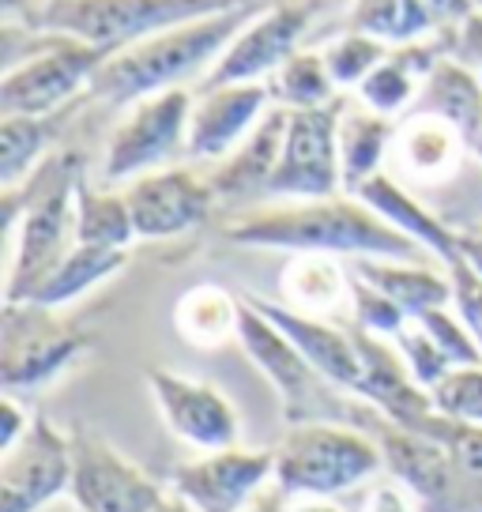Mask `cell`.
Listing matches in <instances>:
<instances>
[{
  "mask_svg": "<svg viewBox=\"0 0 482 512\" xmlns=\"http://www.w3.org/2000/svg\"><path fill=\"white\" fill-rule=\"evenodd\" d=\"M49 117H0V185L16 189L49 159Z\"/></svg>",
  "mask_w": 482,
  "mask_h": 512,
  "instance_id": "cell-32",
  "label": "cell"
},
{
  "mask_svg": "<svg viewBox=\"0 0 482 512\" xmlns=\"http://www.w3.org/2000/svg\"><path fill=\"white\" fill-rule=\"evenodd\" d=\"M471 151H475V155H479V162H482V128H479V136L471 140Z\"/></svg>",
  "mask_w": 482,
  "mask_h": 512,
  "instance_id": "cell-49",
  "label": "cell"
},
{
  "mask_svg": "<svg viewBox=\"0 0 482 512\" xmlns=\"http://www.w3.org/2000/svg\"><path fill=\"white\" fill-rule=\"evenodd\" d=\"M317 12H321V0H279L260 8L238 31V38L223 49V57L211 64L200 87L264 83L279 64H287L302 49V34L309 31Z\"/></svg>",
  "mask_w": 482,
  "mask_h": 512,
  "instance_id": "cell-11",
  "label": "cell"
},
{
  "mask_svg": "<svg viewBox=\"0 0 482 512\" xmlns=\"http://www.w3.org/2000/svg\"><path fill=\"white\" fill-rule=\"evenodd\" d=\"M155 512H196V509L189 505V501H181V497H177L174 490H170V494H166L159 501V509H155Z\"/></svg>",
  "mask_w": 482,
  "mask_h": 512,
  "instance_id": "cell-48",
  "label": "cell"
},
{
  "mask_svg": "<svg viewBox=\"0 0 482 512\" xmlns=\"http://www.w3.org/2000/svg\"><path fill=\"white\" fill-rule=\"evenodd\" d=\"M479 234H482V230H479Z\"/></svg>",
  "mask_w": 482,
  "mask_h": 512,
  "instance_id": "cell-51",
  "label": "cell"
},
{
  "mask_svg": "<svg viewBox=\"0 0 482 512\" xmlns=\"http://www.w3.org/2000/svg\"><path fill=\"white\" fill-rule=\"evenodd\" d=\"M362 512H415V509H411V497L403 494L400 486H377V490H370Z\"/></svg>",
  "mask_w": 482,
  "mask_h": 512,
  "instance_id": "cell-44",
  "label": "cell"
},
{
  "mask_svg": "<svg viewBox=\"0 0 482 512\" xmlns=\"http://www.w3.org/2000/svg\"><path fill=\"white\" fill-rule=\"evenodd\" d=\"M392 347L400 351L403 366L411 369V377H415L426 392H430V388H434V384L452 369L449 354L437 347L434 339H430V332H426L418 320H407V328H400V332H396Z\"/></svg>",
  "mask_w": 482,
  "mask_h": 512,
  "instance_id": "cell-36",
  "label": "cell"
},
{
  "mask_svg": "<svg viewBox=\"0 0 482 512\" xmlns=\"http://www.w3.org/2000/svg\"><path fill=\"white\" fill-rule=\"evenodd\" d=\"M445 272H449V283H452V309L471 328V336H475V343H479L482 351V275L467 264L464 253L452 256L449 264H445Z\"/></svg>",
  "mask_w": 482,
  "mask_h": 512,
  "instance_id": "cell-39",
  "label": "cell"
},
{
  "mask_svg": "<svg viewBox=\"0 0 482 512\" xmlns=\"http://www.w3.org/2000/svg\"><path fill=\"white\" fill-rule=\"evenodd\" d=\"M388 53H392V46H385V42L373 38V34L343 31L336 42H328L324 64H328V72H332V80H336L339 91H358V83L366 80Z\"/></svg>",
  "mask_w": 482,
  "mask_h": 512,
  "instance_id": "cell-34",
  "label": "cell"
},
{
  "mask_svg": "<svg viewBox=\"0 0 482 512\" xmlns=\"http://www.w3.org/2000/svg\"><path fill=\"white\" fill-rule=\"evenodd\" d=\"M351 313H354V324H358L362 332L381 336V339H396V332L407 328V320H411L388 294H381V290L370 287V283L358 279V275L351 279Z\"/></svg>",
  "mask_w": 482,
  "mask_h": 512,
  "instance_id": "cell-37",
  "label": "cell"
},
{
  "mask_svg": "<svg viewBox=\"0 0 482 512\" xmlns=\"http://www.w3.org/2000/svg\"><path fill=\"white\" fill-rule=\"evenodd\" d=\"M147 388L155 396L166 430L196 452L234 448L241 437V422L234 403L208 381H196L174 369H147Z\"/></svg>",
  "mask_w": 482,
  "mask_h": 512,
  "instance_id": "cell-15",
  "label": "cell"
},
{
  "mask_svg": "<svg viewBox=\"0 0 482 512\" xmlns=\"http://www.w3.org/2000/svg\"><path fill=\"white\" fill-rule=\"evenodd\" d=\"M268 95H272V106L279 110H321V106H332L339 98V87L324 64V53H313V49H298L287 64H279L272 76L264 80Z\"/></svg>",
  "mask_w": 482,
  "mask_h": 512,
  "instance_id": "cell-29",
  "label": "cell"
},
{
  "mask_svg": "<svg viewBox=\"0 0 482 512\" xmlns=\"http://www.w3.org/2000/svg\"><path fill=\"white\" fill-rule=\"evenodd\" d=\"M125 200H129L132 223H136V238L144 241L189 234L219 204L208 177H200L189 166H166V170L136 177L125 189Z\"/></svg>",
  "mask_w": 482,
  "mask_h": 512,
  "instance_id": "cell-16",
  "label": "cell"
},
{
  "mask_svg": "<svg viewBox=\"0 0 482 512\" xmlns=\"http://www.w3.org/2000/svg\"><path fill=\"white\" fill-rule=\"evenodd\" d=\"M351 279L354 275L339 264V256L294 253L279 275V294L294 313L328 320L343 305H351Z\"/></svg>",
  "mask_w": 482,
  "mask_h": 512,
  "instance_id": "cell-24",
  "label": "cell"
},
{
  "mask_svg": "<svg viewBox=\"0 0 482 512\" xmlns=\"http://www.w3.org/2000/svg\"><path fill=\"white\" fill-rule=\"evenodd\" d=\"M351 272L366 279L370 287L388 294L407 317L415 320L430 309L452 305L449 272H437L422 260H392V256H358L351 260Z\"/></svg>",
  "mask_w": 482,
  "mask_h": 512,
  "instance_id": "cell-23",
  "label": "cell"
},
{
  "mask_svg": "<svg viewBox=\"0 0 482 512\" xmlns=\"http://www.w3.org/2000/svg\"><path fill=\"white\" fill-rule=\"evenodd\" d=\"M339 170H343V192L358 196V189L373 181L377 174H385L381 166L392 155L396 144V125L392 117L366 110L362 102L358 106H343L339 117Z\"/></svg>",
  "mask_w": 482,
  "mask_h": 512,
  "instance_id": "cell-25",
  "label": "cell"
},
{
  "mask_svg": "<svg viewBox=\"0 0 482 512\" xmlns=\"http://www.w3.org/2000/svg\"><path fill=\"white\" fill-rule=\"evenodd\" d=\"M441 42H445L452 61H460L464 68H471L482 83V12H471L460 27L441 31Z\"/></svg>",
  "mask_w": 482,
  "mask_h": 512,
  "instance_id": "cell-41",
  "label": "cell"
},
{
  "mask_svg": "<svg viewBox=\"0 0 482 512\" xmlns=\"http://www.w3.org/2000/svg\"><path fill=\"white\" fill-rule=\"evenodd\" d=\"M415 320L426 328V332H430V339H434L437 347L449 354L452 366H482L479 343H475L471 328L460 320V313H456L452 305L430 309V313H422V317H415Z\"/></svg>",
  "mask_w": 482,
  "mask_h": 512,
  "instance_id": "cell-38",
  "label": "cell"
},
{
  "mask_svg": "<svg viewBox=\"0 0 482 512\" xmlns=\"http://www.w3.org/2000/svg\"><path fill=\"white\" fill-rule=\"evenodd\" d=\"M418 87H422V76L403 61L396 49H392L385 61L377 64L370 76L358 83L354 95H358V102H362L366 110L381 113V117H396V113L415 106Z\"/></svg>",
  "mask_w": 482,
  "mask_h": 512,
  "instance_id": "cell-33",
  "label": "cell"
},
{
  "mask_svg": "<svg viewBox=\"0 0 482 512\" xmlns=\"http://www.w3.org/2000/svg\"><path fill=\"white\" fill-rule=\"evenodd\" d=\"M80 155H49L23 185L4 189V223L12 238V264L4 302H31L46 275L65 260L76 238V189H80Z\"/></svg>",
  "mask_w": 482,
  "mask_h": 512,
  "instance_id": "cell-3",
  "label": "cell"
},
{
  "mask_svg": "<svg viewBox=\"0 0 482 512\" xmlns=\"http://www.w3.org/2000/svg\"><path fill=\"white\" fill-rule=\"evenodd\" d=\"M287 509H290V497L272 482V486H264V490H260L241 512H287Z\"/></svg>",
  "mask_w": 482,
  "mask_h": 512,
  "instance_id": "cell-45",
  "label": "cell"
},
{
  "mask_svg": "<svg viewBox=\"0 0 482 512\" xmlns=\"http://www.w3.org/2000/svg\"><path fill=\"white\" fill-rule=\"evenodd\" d=\"M34 415H23V407L16 403V396H4L0 400V452H8V448H16L27 430H31Z\"/></svg>",
  "mask_w": 482,
  "mask_h": 512,
  "instance_id": "cell-43",
  "label": "cell"
},
{
  "mask_svg": "<svg viewBox=\"0 0 482 512\" xmlns=\"http://www.w3.org/2000/svg\"><path fill=\"white\" fill-rule=\"evenodd\" d=\"M358 200L370 204L381 219H388V223L396 226V230H403L411 241H418L441 268L460 253V230H452V226L441 223L426 204H418L396 177L377 174L373 181H366V185L358 189Z\"/></svg>",
  "mask_w": 482,
  "mask_h": 512,
  "instance_id": "cell-22",
  "label": "cell"
},
{
  "mask_svg": "<svg viewBox=\"0 0 482 512\" xmlns=\"http://www.w3.org/2000/svg\"><path fill=\"white\" fill-rule=\"evenodd\" d=\"M268 110H272V95L264 83L200 87L189 113V159L223 162L264 121Z\"/></svg>",
  "mask_w": 482,
  "mask_h": 512,
  "instance_id": "cell-17",
  "label": "cell"
},
{
  "mask_svg": "<svg viewBox=\"0 0 482 512\" xmlns=\"http://www.w3.org/2000/svg\"><path fill=\"white\" fill-rule=\"evenodd\" d=\"M437 415L464 426H482V366H452L430 388Z\"/></svg>",
  "mask_w": 482,
  "mask_h": 512,
  "instance_id": "cell-35",
  "label": "cell"
},
{
  "mask_svg": "<svg viewBox=\"0 0 482 512\" xmlns=\"http://www.w3.org/2000/svg\"><path fill=\"white\" fill-rule=\"evenodd\" d=\"M287 121L290 110L272 106L264 113V121L211 170L208 181L219 204H253V200L268 196L272 174L283 155V140H287Z\"/></svg>",
  "mask_w": 482,
  "mask_h": 512,
  "instance_id": "cell-20",
  "label": "cell"
},
{
  "mask_svg": "<svg viewBox=\"0 0 482 512\" xmlns=\"http://www.w3.org/2000/svg\"><path fill=\"white\" fill-rule=\"evenodd\" d=\"M441 445L456 456V464L467 479H482V426H464V422H449L441 430Z\"/></svg>",
  "mask_w": 482,
  "mask_h": 512,
  "instance_id": "cell-40",
  "label": "cell"
},
{
  "mask_svg": "<svg viewBox=\"0 0 482 512\" xmlns=\"http://www.w3.org/2000/svg\"><path fill=\"white\" fill-rule=\"evenodd\" d=\"M347 98L339 95L321 110H294L287 121L283 155L264 200H324L343 192L339 170V117Z\"/></svg>",
  "mask_w": 482,
  "mask_h": 512,
  "instance_id": "cell-10",
  "label": "cell"
},
{
  "mask_svg": "<svg viewBox=\"0 0 482 512\" xmlns=\"http://www.w3.org/2000/svg\"><path fill=\"white\" fill-rule=\"evenodd\" d=\"M106 53L68 34L27 27V53L0 76V117H53L80 91H91Z\"/></svg>",
  "mask_w": 482,
  "mask_h": 512,
  "instance_id": "cell-6",
  "label": "cell"
},
{
  "mask_svg": "<svg viewBox=\"0 0 482 512\" xmlns=\"http://www.w3.org/2000/svg\"><path fill=\"white\" fill-rule=\"evenodd\" d=\"M373 437L381 445L385 467L403 482V490H411L430 509L445 505L456 494V482L467 479L449 448L434 441V437H426V433L392 426L388 418L377 415V433Z\"/></svg>",
  "mask_w": 482,
  "mask_h": 512,
  "instance_id": "cell-18",
  "label": "cell"
},
{
  "mask_svg": "<svg viewBox=\"0 0 482 512\" xmlns=\"http://www.w3.org/2000/svg\"><path fill=\"white\" fill-rule=\"evenodd\" d=\"M91 336L57 317V309L38 302H4L0 328V384L8 396L46 388L57 381L83 351Z\"/></svg>",
  "mask_w": 482,
  "mask_h": 512,
  "instance_id": "cell-7",
  "label": "cell"
},
{
  "mask_svg": "<svg viewBox=\"0 0 482 512\" xmlns=\"http://www.w3.org/2000/svg\"><path fill=\"white\" fill-rule=\"evenodd\" d=\"M287 512H343V509L332 505V497H290Z\"/></svg>",
  "mask_w": 482,
  "mask_h": 512,
  "instance_id": "cell-46",
  "label": "cell"
},
{
  "mask_svg": "<svg viewBox=\"0 0 482 512\" xmlns=\"http://www.w3.org/2000/svg\"><path fill=\"white\" fill-rule=\"evenodd\" d=\"M411 113H422V117H441L449 121L452 128L464 132V140L471 144L482 128V83L479 76L464 68L460 61H437V68L422 80L418 87V98Z\"/></svg>",
  "mask_w": 482,
  "mask_h": 512,
  "instance_id": "cell-26",
  "label": "cell"
},
{
  "mask_svg": "<svg viewBox=\"0 0 482 512\" xmlns=\"http://www.w3.org/2000/svg\"><path fill=\"white\" fill-rule=\"evenodd\" d=\"M264 4L245 0L238 8H226L219 16H204L193 23H181L170 31H159L132 42V46L110 53L98 68L95 83L87 95L106 106H136L151 95L177 91L193 76H208L211 64L223 57V49L238 38V31L257 16Z\"/></svg>",
  "mask_w": 482,
  "mask_h": 512,
  "instance_id": "cell-2",
  "label": "cell"
},
{
  "mask_svg": "<svg viewBox=\"0 0 482 512\" xmlns=\"http://www.w3.org/2000/svg\"><path fill=\"white\" fill-rule=\"evenodd\" d=\"M238 324L241 302L215 283H200V287L185 290L174 305L177 336L200 351H219L230 339H238Z\"/></svg>",
  "mask_w": 482,
  "mask_h": 512,
  "instance_id": "cell-27",
  "label": "cell"
},
{
  "mask_svg": "<svg viewBox=\"0 0 482 512\" xmlns=\"http://www.w3.org/2000/svg\"><path fill=\"white\" fill-rule=\"evenodd\" d=\"M72 494V437L34 415L27 437L0 452V512H42Z\"/></svg>",
  "mask_w": 482,
  "mask_h": 512,
  "instance_id": "cell-13",
  "label": "cell"
},
{
  "mask_svg": "<svg viewBox=\"0 0 482 512\" xmlns=\"http://www.w3.org/2000/svg\"><path fill=\"white\" fill-rule=\"evenodd\" d=\"M238 343L245 347L249 362L264 373V381L275 388V396L287 411V422H336L339 396L343 388L328 384L309 366V358L287 339V332L272 324L260 313L249 298H241V324H238Z\"/></svg>",
  "mask_w": 482,
  "mask_h": 512,
  "instance_id": "cell-8",
  "label": "cell"
},
{
  "mask_svg": "<svg viewBox=\"0 0 482 512\" xmlns=\"http://www.w3.org/2000/svg\"><path fill=\"white\" fill-rule=\"evenodd\" d=\"M170 494L91 430L72 433V501L80 512H155Z\"/></svg>",
  "mask_w": 482,
  "mask_h": 512,
  "instance_id": "cell-12",
  "label": "cell"
},
{
  "mask_svg": "<svg viewBox=\"0 0 482 512\" xmlns=\"http://www.w3.org/2000/svg\"><path fill=\"white\" fill-rule=\"evenodd\" d=\"M76 238L80 245H98V249H129L136 241V223L125 192L91 189L80 181L76 189Z\"/></svg>",
  "mask_w": 482,
  "mask_h": 512,
  "instance_id": "cell-30",
  "label": "cell"
},
{
  "mask_svg": "<svg viewBox=\"0 0 482 512\" xmlns=\"http://www.w3.org/2000/svg\"><path fill=\"white\" fill-rule=\"evenodd\" d=\"M275 482V452L260 448H219L200 452L170 471V490L196 512H241Z\"/></svg>",
  "mask_w": 482,
  "mask_h": 512,
  "instance_id": "cell-14",
  "label": "cell"
},
{
  "mask_svg": "<svg viewBox=\"0 0 482 512\" xmlns=\"http://www.w3.org/2000/svg\"><path fill=\"white\" fill-rule=\"evenodd\" d=\"M381 467L377 437L343 422H298L275 448V486L287 497H339Z\"/></svg>",
  "mask_w": 482,
  "mask_h": 512,
  "instance_id": "cell-4",
  "label": "cell"
},
{
  "mask_svg": "<svg viewBox=\"0 0 482 512\" xmlns=\"http://www.w3.org/2000/svg\"><path fill=\"white\" fill-rule=\"evenodd\" d=\"M464 151H471V144L464 140L460 128H452L441 117H422V113H407V121L396 125V144H392V159L411 181L422 185H441L449 181Z\"/></svg>",
  "mask_w": 482,
  "mask_h": 512,
  "instance_id": "cell-21",
  "label": "cell"
},
{
  "mask_svg": "<svg viewBox=\"0 0 482 512\" xmlns=\"http://www.w3.org/2000/svg\"><path fill=\"white\" fill-rule=\"evenodd\" d=\"M347 31L373 34L385 46H407V42L437 34L418 0H354Z\"/></svg>",
  "mask_w": 482,
  "mask_h": 512,
  "instance_id": "cell-31",
  "label": "cell"
},
{
  "mask_svg": "<svg viewBox=\"0 0 482 512\" xmlns=\"http://www.w3.org/2000/svg\"><path fill=\"white\" fill-rule=\"evenodd\" d=\"M422 4V12L430 16V23H434V31H452V27H460L471 12H479L475 8V0H418Z\"/></svg>",
  "mask_w": 482,
  "mask_h": 512,
  "instance_id": "cell-42",
  "label": "cell"
},
{
  "mask_svg": "<svg viewBox=\"0 0 482 512\" xmlns=\"http://www.w3.org/2000/svg\"><path fill=\"white\" fill-rule=\"evenodd\" d=\"M249 302L257 305L264 317L279 324L287 339L298 351L309 358V366L321 373L328 384H336L343 392H354L362 381V354H358V339L347 328H336L321 317H306V313H294L283 302H268L257 294H245Z\"/></svg>",
  "mask_w": 482,
  "mask_h": 512,
  "instance_id": "cell-19",
  "label": "cell"
},
{
  "mask_svg": "<svg viewBox=\"0 0 482 512\" xmlns=\"http://www.w3.org/2000/svg\"><path fill=\"white\" fill-rule=\"evenodd\" d=\"M189 113H193V95L185 87L129 106L121 125L110 132V144L102 155V181L129 185L136 177L166 170L177 155H189Z\"/></svg>",
  "mask_w": 482,
  "mask_h": 512,
  "instance_id": "cell-9",
  "label": "cell"
},
{
  "mask_svg": "<svg viewBox=\"0 0 482 512\" xmlns=\"http://www.w3.org/2000/svg\"><path fill=\"white\" fill-rule=\"evenodd\" d=\"M460 253L482 275V234H460Z\"/></svg>",
  "mask_w": 482,
  "mask_h": 512,
  "instance_id": "cell-47",
  "label": "cell"
},
{
  "mask_svg": "<svg viewBox=\"0 0 482 512\" xmlns=\"http://www.w3.org/2000/svg\"><path fill=\"white\" fill-rule=\"evenodd\" d=\"M245 0H46L38 12V31L68 34L76 42L102 49L106 57L117 49L144 42L151 34L219 16Z\"/></svg>",
  "mask_w": 482,
  "mask_h": 512,
  "instance_id": "cell-5",
  "label": "cell"
},
{
  "mask_svg": "<svg viewBox=\"0 0 482 512\" xmlns=\"http://www.w3.org/2000/svg\"><path fill=\"white\" fill-rule=\"evenodd\" d=\"M129 249H98V245H76L72 253L46 275V283L34 290L31 302L49 305V309H65V305L80 302L83 294L102 287L106 279L125 268Z\"/></svg>",
  "mask_w": 482,
  "mask_h": 512,
  "instance_id": "cell-28",
  "label": "cell"
},
{
  "mask_svg": "<svg viewBox=\"0 0 482 512\" xmlns=\"http://www.w3.org/2000/svg\"><path fill=\"white\" fill-rule=\"evenodd\" d=\"M475 8H479V12H482V0H475Z\"/></svg>",
  "mask_w": 482,
  "mask_h": 512,
  "instance_id": "cell-50",
  "label": "cell"
},
{
  "mask_svg": "<svg viewBox=\"0 0 482 512\" xmlns=\"http://www.w3.org/2000/svg\"><path fill=\"white\" fill-rule=\"evenodd\" d=\"M226 241L245 249H283V253H324V256H392L422 260L430 256L418 241L381 219L358 196H324V200H279L257 208L226 226Z\"/></svg>",
  "mask_w": 482,
  "mask_h": 512,
  "instance_id": "cell-1",
  "label": "cell"
}]
</instances>
